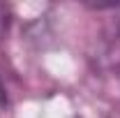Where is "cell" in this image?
Masks as SVG:
<instances>
[{"mask_svg":"<svg viewBox=\"0 0 120 118\" xmlns=\"http://www.w3.org/2000/svg\"><path fill=\"white\" fill-rule=\"evenodd\" d=\"M7 23H9V16H7V9L0 5V35L5 32V28H7Z\"/></svg>","mask_w":120,"mask_h":118,"instance_id":"1","label":"cell"}]
</instances>
